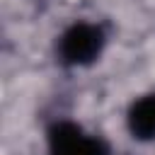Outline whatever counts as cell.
<instances>
[{"label": "cell", "mask_w": 155, "mask_h": 155, "mask_svg": "<svg viewBox=\"0 0 155 155\" xmlns=\"http://www.w3.org/2000/svg\"><path fill=\"white\" fill-rule=\"evenodd\" d=\"M126 128L131 138L140 143L155 140V92H145L131 102L126 111Z\"/></svg>", "instance_id": "cell-3"}, {"label": "cell", "mask_w": 155, "mask_h": 155, "mask_svg": "<svg viewBox=\"0 0 155 155\" xmlns=\"http://www.w3.org/2000/svg\"><path fill=\"white\" fill-rule=\"evenodd\" d=\"M46 153L48 155H109V145L99 133H92L70 119H61L46 131Z\"/></svg>", "instance_id": "cell-2"}, {"label": "cell", "mask_w": 155, "mask_h": 155, "mask_svg": "<svg viewBox=\"0 0 155 155\" xmlns=\"http://www.w3.org/2000/svg\"><path fill=\"white\" fill-rule=\"evenodd\" d=\"M107 48V29L99 22L75 19L68 24L56 41L58 63L65 68H87L102 58Z\"/></svg>", "instance_id": "cell-1"}]
</instances>
